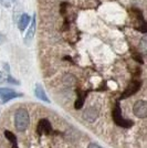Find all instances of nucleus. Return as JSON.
Listing matches in <instances>:
<instances>
[{"label":"nucleus","instance_id":"nucleus-1","mask_svg":"<svg viewBox=\"0 0 147 148\" xmlns=\"http://www.w3.org/2000/svg\"><path fill=\"white\" fill-rule=\"evenodd\" d=\"M29 114L25 108H19L14 114V126L18 132H25L29 126Z\"/></svg>","mask_w":147,"mask_h":148},{"label":"nucleus","instance_id":"nucleus-2","mask_svg":"<svg viewBox=\"0 0 147 148\" xmlns=\"http://www.w3.org/2000/svg\"><path fill=\"white\" fill-rule=\"evenodd\" d=\"M113 117H114V122H115L118 126H121V127L127 128V127H131V126L133 125V122H132V121H127V119H124V118H123L122 112H121V108H120L118 103L116 104L114 111H113Z\"/></svg>","mask_w":147,"mask_h":148},{"label":"nucleus","instance_id":"nucleus-3","mask_svg":"<svg viewBox=\"0 0 147 148\" xmlns=\"http://www.w3.org/2000/svg\"><path fill=\"white\" fill-rule=\"evenodd\" d=\"M133 112H134V115L138 118H145L147 115V103L146 101L141 99V101H137L133 106Z\"/></svg>","mask_w":147,"mask_h":148},{"label":"nucleus","instance_id":"nucleus-4","mask_svg":"<svg viewBox=\"0 0 147 148\" xmlns=\"http://www.w3.org/2000/svg\"><path fill=\"white\" fill-rule=\"evenodd\" d=\"M141 85H142V83L139 81H134V82L131 83V85L125 90V92L123 93V95L121 96V99H127L129 96L134 95L135 93L141 88Z\"/></svg>","mask_w":147,"mask_h":148},{"label":"nucleus","instance_id":"nucleus-5","mask_svg":"<svg viewBox=\"0 0 147 148\" xmlns=\"http://www.w3.org/2000/svg\"><path fill=\"white\" fill-rule=\"evenodd\" d=\"M98 108H95V107H89L83 113V118L85 119L86 122H90V123L94 122L98 118Z\"/></svg>","mask_w":147,"mask_h":148},{"label":"nucleus","instance_id":"nucleus-6","mask_svg":"<svg viewBox=\"0 0 147 148\" xmlns=\"http://www.w3.org/2000/svg\"><path fill=\"white\" fill-rule=\"evenodd\" d=\"M51 128H52L51 123L48 119L43 118L38 124V134L39 135H41V134H49L50 132H51Z\"/></svg>","mask_w":147,"mask_h":148},{"label":"nucleus","instance_id":"nucleus-7","mask_svg":"<svg viewBox=\"0 0 147 148\" xmlns=\"http://www.w3.org/2000/svg\"><path fill=\"white\" fill-rule=\"evenodd\" d=\"M36 28H37V22H36V14H34L33 18H32V22H31L30 28L28 30V33L25 36V44H29L32 41V39L34 37V33H36Z\"/></svg>","mask_w":147,"mask_h":148},{"label":"nucleus","instance_id":"nucleus-8","mask_svg":"<svg viewBox=\"0 0 147 148\" xmlns=\"http://www.w3.org/2000/svg\"><path fill=\"white\" fill-rule=\"evenodd\" d=\"M31 21V18L29 14H27V13H23V14H21V17L19 19L18 21V28L20 31H23L27 28V25L30 23Z\"/></svg>","mask_w":147,"mask_h":148},{"label":"nucleus","instance_id":"nucleus-9","mask_svg":"<svg viewBox=\"0 0 147 148\" xmlns=\"http://www.w3.org/2000/svg\"><path fill=\"white\" fill-rule=\"evenodd\" d=\"M34 93H36V96H37L39 99H41V101H44L45 103H50L49 99H48V96H47V94L44 92V88H43L40 84H37L36 85V88H34Z\"/></svg>","mask_w":147,"mask_h":148},{"label":"nucleus","instance_id":"nucleus-10","mask_svg":"<svg viewBox=\"0 0 147 148\" xmlns=\"http://www.w3.org/2000/svg\"><path fill=\"white\" fill-rule=\"evenodd\" d=\"M20 96H21V94H18V93H16V92L5 94V95H1V96H0V103H1V104H5L7 102H9L10 99H16V97H20Z\"/></svg>","mask_w":147,"mask_h":148},{"label":"nucleus","instance_id":"nucleus-11","mask_svg":"<svg viewBox=\"0 0 147 148\" xmlns=\"http://www.w3.org/2000/svg\"><path fill=\"white\" fill-rule=\"evenodd\" d=\"M75 82H76V79L74 77L72 74H65L64 77H63V83H64L65 85H69V86L73 85Z\"/></svg>","mask_w":147,"mask_h":148},{"label":"nucleus","instance_id":"nucleus-12","mask_svg":"<svg viewBox=\"0 0 147 148\" xmlns=\"http://www.w3.org/2000/svg\"><path fill=\"white\" fill-rule=\"evenodd\" d=\"M84 99H85V95H82V94H79V97L76 99L75 103H74V107L75 110H81L84 105Z\"/></svg>","mask_w":147,"mask_h":148},{"label":"nucleus","instance_id":"nucleus-13","mask_svg":"<svg viewBox=\"0 0 147 148\" xmlns=\"http://www.w3.org/2000/svg\"><path fill=\"white\" fill-rule=\"evenodd\" d=\"M5 136H6V138H8L10 142L12 143L14 146L17 145V138H16V136L13 135L11 132H9V130H5Z\"/></svg>","mask_w":147,"mask_h":148},{"label":"nucleus","instance_id":"nucleus-14","mask_svg":"<svg viewBox=\"0 0 147 148\" xmlns=\"http://www.w3.org/2000/svg\"><path fill=\"white\" fill-rule=\"evenodd\" d=\"M139 48H141V51L143 52V53H145L146 52V37H144L143 39H142L141 43H139Z\"/></svg>","mask_w":147,"mask_h":148},{"label":"nucleus","instance_id":"nucleus-15","mask_svg":"<svg viewBox=\"0 0 147 148\" xmlns=\"http://www.w3.org/2000/svg\"><path fill=\"white\" fill-rule=\"evenodd\" d=\"M14 91L11 88H8V87H0V96L1 95H5V94H9V93H13Z\"/></svg>","mask_w":147,"mask_h":148},{"label":"nucleus","instance_id":"nucleus-16","mask_svg":"<svg viewBox=\"0 0 147 148\" xmlns=\"http://www.w3.org/2000/svg\"><path fill=\"white\" fill-rule=\"evenodd\" d=\"M7 77H8V74H5L3 72H0V83L1 82H7Z\"/></svg>","mask_w":147,"mask_h":148},{"label":"nucleus","instance_id":"nucleus-17","mask_svg":"<svg viewBox=\"0 0 147 148\" xmlns=\"http://www.w3.org/2000/svg\"><path fill=\"white\" fill-rule=\"evenodd\" d=\"M0 2L3 7H9L11 3V0H0Z\"/></svg>","mask_w":147,"mask_h":148},{"label":"nucleus","instance_id":"nucleus-18","mask_svg":"<svg viewBox=\"0 0 147 148\" xmlns=\"http://www.w3.org/2000/svg\"><path fill=\"white\" fill-rule=\"evenodd\" d=\"M87 148H102L101 146H98V144H94V143H92V144H90L89 145V147Z\"/></svg>","mask_w":147,"mask_h":148},{"label":"nucleus","instance_id":"nucleus-19","mask_svg":"<svg viewBox=\"0 0 147 148\" xmlns=\"http://www.w3.org/2000/svg\"><path fill=\"white\" fill-rule=\"evenodd\" d=\"M5 40H6V37H5L3 34H1V33H0V43L5 42Z\"/></svg>","mask_w":147,"mask_h":148}]
</instances>
